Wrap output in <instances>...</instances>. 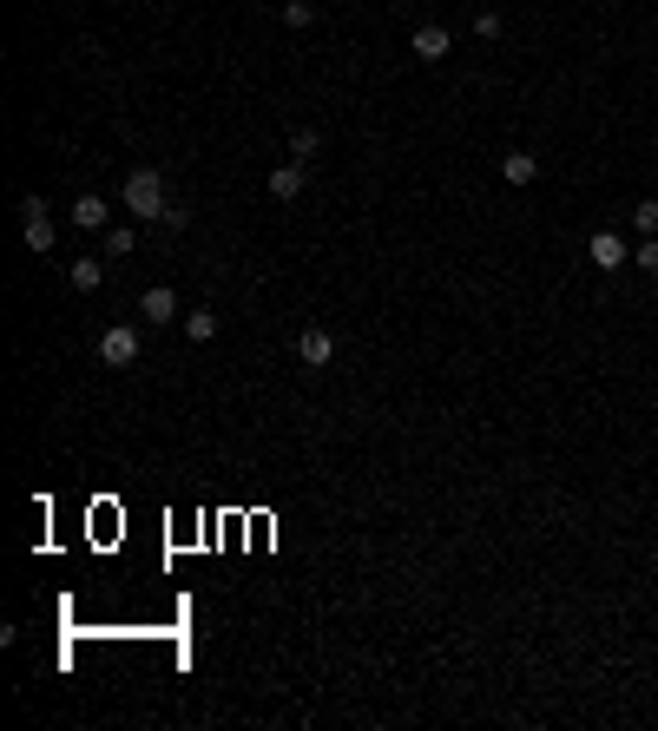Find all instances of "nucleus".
<instances>
[{
  "label": "nucleus",
  "mask_w": 658,
  "mask_h": 731,
  "mask_svg": "<svg viewBox=\"0 0 658 731\" xmlns=\"http://www.w3.org/2000/svg\"><path fill=\"white\" fill-rule=\"evenodd\" d=\"M66 218H73L79 231H106V218H112V211H106V198H99V191H79Z\"/></svg>",
  "instance_id": "obj_9"
},
{
  "label": "nucleus",
  "mask_w": 658,
  "mask_h": 731,
  "mask_svg": "<svg viewBox=\"0 0 658 731\" xmlns=\"http://www.w3.org/2000/svg\"><path fill=\"white\" fill-rule=\"evenodd\" d=\"M310 20H316L310 0H283V27H310Z\"/></svg>",
  "instance_id": "obj_16"
},
{
  "label": "nucleus",
  "mask_w": 658,
  "mask_h": 731,
  "mask_svg": "<svg viewBox=\"0 0 658 731\" xmlns=\"http://www.w3.org/2000/svg\"><path fill=\"white\" fill-rule=\"evenodd\" d=\"M303 185H310V165H303V159H290V165H277V172H270V198H283V205H290V198H303Z\"/></svg>",
  "instance_id": "obj_7"
},
{
  "label": "nucleus",
  "mask_w": 658,
  "mask_h": 731,
  "mask_svg": "<svg viewBox=\"0 0 658 731\" xmlns=\"http://www.w3.org/2000/svg\"><path fill=\"white\" fill-rule=\"evenodd\" d=\"M586 257H593L599 271H619V264H632V251H626V238H619V231H593Z\"/></svg>",
  "instance_id": "obj_6"
},
{
  "label": "nucleus",
  "mask_w": 658,
  "mask_h": 731,
  "mask_svg": "<svg viewBox=\"0 0 658 731\" xmlns=\"http://www.w3.org/2000/svg\"><path fill=\"white\" fill-rule=\"evenodd\" d=\"M632 231L658 238V198H639V205H632Z\"/></svg>",
  "instance_id": "obj_14"
},
{
  "label": "nucleus",
  "mask_w": 658,
  "mask_h": 731,
  "mask_svg": "<svg viewBox=\"0 0 658 731\" xmlns=\"http://www.w3.org/2000/svg\"><path fill=\"white\" fill-rule=\"evenodd\" d=\"M329 356H336V336H329L323 323H303L297 330V363L303 369H329Z\"/></svg>",
  "instance_id": "obj_4"
},
{
  "label": "nucleus",
  "mask_w": 658,
  "mask_h": 731,
  "mask_svg": "<svg viewBox=\"0 0 658 731\" xmlns=\"http://www.w3.org/2000/svg\"><path fill=\"white\" fill-rule=\"evenodd\" d=\"M165 205H172V198H165V178L152 172V165H139V172H126V211L132 218H165Z\"/></svg>",
  "instance_id": "obj_1"
},
{
  "label": "nucleus",
  "mask_w": 658,
  "mask_h": 731,
  "mask_svg": "<svg viewBox=\"0 0 658 731\" xmlns=\"http://www.w3.org/2000/svg\"><path fill=\"white\" fill-rule=\"evenodd\" d=\"M132 244H139V231H132V224H112V231H106V251L112 257H132Z\"/></svg>",
  "instance_id": "obj_15"
},
{
  "label": "nucleus",
  "mask_w": 658,
  "mask_h": 731,
  "mask_svg": "<svg viewBox=\"0 0 658 731\" xmlns=\"http://www.w3.org/2000/svg\"><path fill=\"white\" fill-rule=\"evenodd\" d=\"M408 53H415V60H428V66H435V60H448V53H455V33H448V27H435V20H428V27H415V33H408Z\"/></svg>",
  "instance_id": "obj_5"
},
{
  "label": "nucleus",
  "mask_w": 658,
  "mask_h": 731,
  "mask_svg": "<svg viewBox=\"0 0 658 731\" xmlns=\"http://www.w3.org/2000/svg\"><path fill=\"white\" fill-rule=\"evenodd\" d=\"M185 336H191V343H211V336H218V310H191Z\"/></svg>",
  "instance_id": "obj_13"
},
{
  "label": "nucleus",
  "mask_w": 658,
  "mask_h": 731,
  "mask_svg": "<svg viewBox=\"0 0 658 731\" xmlns=\"http://www.w3.org/2000/svg\"><path fill=\"white\" fill-rule=\"evenodd\" d=\"M158 224H165V231H185L191 211H185V205H165V218H158Z\"/></svg>",
  "instance_id": "obj_17"
},
{
  "label": "nucleus",
  "mask_w": 658,
  "mask_h": 731,
  "mask_svg": "<svg viewBox=\"0 0 658 731\" xmlns=\"http://www.w3.org/2000/svg\"><path fill=\"white\" fill-rule=\"evenodd\" d=\"M20 238H27V251H53L60 224L47 218V198H20Z\"/></svg>",
  "instance_id": "obj_2"
},
{
  "label": "nucleus",
  "mask_w": 658,
  "mask_h": 731,
  "mask_svg": "<svg viewBox=\"0 0 658 731\" xmlns=\"http://www.w3.org/2000/svg\"><path fill=\"white\" fill-rule=\"evenodd\" d=\"M139 310H145V323H185L178 317V297H172V284H152L139 297Z\"/></svg>",
  "instance_id": "obj_8"
},
{
  "label": "nucleus",
  "mask_w": 658,
  "mask_h": 731,
  "mask_svg": "<svg viewBox=\"0 0 658 731\" xmlns=\"http://www.w3.org/2000/svg\"><path fill=\"white\" fill-rule=\"evenodd\" d=\"M501 178H507V185H533V178H540V159H533V152H507Z\"/></svg>",
  "instance_id": "obj_10"
},
{
  "label": "nucleus",
  "mask_w": 658,
  "mask_h": 731,
  "mask_svg": "<svg viewBox=\"0 0 658 731\" xmlns=\"http://www.w3.org/2000/svg\"><path fill=\"white\" fill-rule=\"evenodd\" d=\"M316 152H323V132H310V126H297V132H290V159H303V165H310Z\"/></svg>",
  "instance_id": "obj_11"
},
{
  "label": "nucleus",
  "mask_w": 658,
  "mask_h": 731,
  "mask_svg": "<svg viewBox=\"0 0 658 731\" xmlns=\"http://www.w3.org/2000/svg\"><path fill=\"white\" fill-rule=\"evenodd\" d=\"M66 277H73V290H99V284H106V264H93V257H79V264H73Z\"/></svg>",
  "instance_id": "obj_12"
},
{
  "label": "nucleus",
  "mask_w": 658,
  "mask_h": 731,
  "mask_svg": "<svg viewBox=\"0 0 658 731\" xmlns=\"http://www.w3.org/2000/svg\"><path fill=\"white\" fill-rule=\"evenodd\" d=\"M599 7H619V0H599Z\"/></svg>",
  "instance_id": "obj_19"
},
{
  "label": "nucleus",
  "mask_w": 658,
  "mask_h": 731,
  "mask_svg": "<svg viewBox=\"0 0 658 731\" xmlns=\"http://www.w3.org/2000/svg\"><path fill=\"white\" fill-rule=\"evenodd\" d=\"M99 363H106V369H132V363H139V330H132V323L106 330V336H99Z\"/></svg>",
  "instance_id": "obj_3"
},
{
  "label": "nucleus",
  "mask_w": 658,
  "mask_h": 731,
  "mask_svg": "<svg viewBox=\"0 0 658 731\" xmlns=\"http://www.w3.org/2000/svg\"><path fill=\"white\" fill-rule=\"evenodd\" d=\"M639 271H652V277H658V238H645V251H639Z\"/></svg>",
  "instance_id": "obj_18"
}]
</instances>
